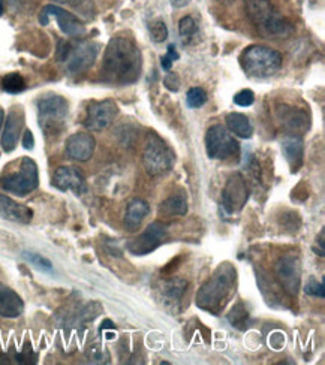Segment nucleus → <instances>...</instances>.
<instances>
[{
	"label": "nucleus",
	"mask_w": 325,
	"mask_h": 365,
	"mask_svg": "<svg viewBox=\"0 0 325 365\" xmlns=\"http://www.w3.org/2000/svg\"><path fill=\"white\" fill-rule=\"evenodd\" d=\"M166 235V226L161 222H153L147 226V230L141 235L126 242V249L135 256L149 255L162 246Z\"/></svg>",
	"instance_id": "nucleus-12"
},
{
	"label": "nucleus",
	"mask_w": 325,
	"mask_h": 365,
	"mask_svg": "<svg viewBox=\"0 0 325 365\" xmlns=\"http://www.w3.org/2000/svg\"><path fill=\"white\" fill-rule=\"evenodd\" d=\"M219 2H232V0H219Z\"/></svg>",
	"instance_id": "nucleus-44"
},
{
	"label": "nucleus",
	"mask_w": 325,
	"mask_h": 365,
	"mask_svg": "<svg viewBox=\"0 0 325 365\" xmlns=\"http://www.w3.org/2000/svg\"><path fill=\"white\" fill-rule=\"evenodd\" d=\"M255 102V95L252 90H241L234 96V103L239 106H251Z\"/></svg>",
	"instance_id": "nucleus-35"
},
{
	"label": "nucleus",
	"mask_w": 325,
	"mask_h": 365,
	"mask_svg": "<svg viewBox=\"0 0 325 365\" xmlns=\"http://www.w3.org/2000/svg\"><path fill=\"white\" fill-rule=\"evenodd\" d=\"M277 118L281 125L292 135H300L309 129V117L304 111L299 108H292L288 105H281L276 110Z\"/></svg>",
	"instance_id": "nucleus-18"
},
{
	"label": "nucleus",
	"mask_w": 325,
	"mask_h": 365,
	"mask_svg": "<svg viewBox=\"0 0 325 365\" xmlns=\"http://www.w3.org/2000/svg\"><path fill=\"white\" fill-rule=\"evenodd\" d=\"M206 150L210 159L226 160L240 156V145L222 125H213L206 133Z\"/></svg>",
	"instance_id": "nucleus-8"
},
{
	"label": "nucleus",
	"mask_w": 325,
	"mask_h": 365,
	"mask_svg": "<svg viewBox=\"0 0 325 365\" xmlns=\"http://www.w3.org/2000/svg\"><path fill=\"white\" fill-rule=\"evenodd\" d=\"M23 147L26 150H32L35 147V138H34V133L30 132L29 129L24 130V136H23Z\"/></svg>",
	"instance_id": "nucleus-37"
},
{
	"label": "nucleus",
	"mask_w": 325,
	"mask_h": 365,
	"mask_svg": "<svg viewBox=\"0 0 325 365\" xmlns=\"http://www.w3.org/2000/svg\"><path fill=\"white\" fill-rule=\"evenodd\" d=\"M4 190L17 196H26L32 193L39 186V173L36 163L30 158H23L20 162V170L6 175L0 182Z\"/></svg>",
	"instance_id": "nucleus-9"
},
{
	"label": "nucleus",
	"mask_w": 325,
	"mask_h": 365,
	"mask_svg": "<svg viewBox=\"0 0 325 365\" xmlns=\"http://www.w3.org/2000/svg\"><path fill=\"white\" fill-rule=\"evenodd\" d=\"M226 126L231 133H234L243 140L251 138L254 135V126L251 120L247 118L244 114L240 113H231L226 115Z\"/></svg>",
	"instance_id": "nucleus-24"
},
{
	"label": "nucleus",
	"mask_w": 325,
	"mask_h": 365,
	"mask_svg": "<svg viewBox=\"0 0 325 365\" xmlns=\"http://www.w3.org/2000/svg\"><path fill=\"white\" fill-rule=\"evenodd\" d=\"M319 245H321V250L324 252V230L319 234Z\"/></svg>",
	"instance_id": "nucleus-41"
},
{
	"label": "nucleus",
	"mask_w": 325,
	"mask_h": 365,
	"mask_svg": "<svg viewBox=\"0 0 325 365\" xmlns=\"http://www.w3.org/2000/svg\"><path fill=\"white\" fill-rule=\"evenodd\" d=\"M276 279L289 295H297L301 286V264L296 255H284L274 265Z\"/></svg>",
	"instance_id": "nucleus-10"
},
{
	"label": "nucleus",
	"mask_w": 325,
	"mask_h": 365,
	"mask_svg": "<svg viewBox=\"0 0 325 365\" xmlns=\"http://www.w3.org/2000/svg\"><path fill=\"white\" fill-rule=\"evenodd\" d=\"M99 54V45L91 41H60L57 48V60L65 63L69 73L76 75L89 71Z\"/></svg>",
	"instance_id": "nucleus-5"
},
{
	"label": "nucleus",
	"mask_w": 325,
	"mask_h": 365,
	"mask_svg": "<svg viewBox=\"0 0 325 365\" xmlns=\"http://www.w3.org/2000/svg\"><path fill=\"white\" fill-rule=\"evenodd\" d=\"M186 286H188V283L181 280V279H171V280L165 282L162 284V289H161L164 301L166 304H171V306L180 302L183 294L186 291Z\"/></svg>",
	"instance_id": "nucleus-25"
},
{
	"label": "nucleus",
	"mask_w": 325,
	"mask_h": 365,
	"mask_svg": "<svg viewBox=\"0 0 325 365\" xmlns=\"http://www.w3.org/2000/svg\"><path fill=\"white\" fill-rule=\"evenodd\" d=\"M304 292L311 297H316V298H324L325 297V286H324V280L318 283L316 279H309V282L306 283Z\"/></svg>",
	"instance_id": "nucleus-33"
},
{
	"label": "nucleus",
	"mask_w": 325,
	"mask_h": 365,
	"mask_svg": "<svg viewBox=\"0 0 325 365\" xmlns=\"http://www.w3.org/2000/svg\"><path fill=\"white\" fill-rule=\"evenodd\" d=\"M186 102H188L189 108H201L207 102V93L203 88L192 87L186 95Z\"/></svg>",
	"instance_id": "nucleus-29"
},
{
	"label": "nucleus",
	"mask_w": 325,
	"mask_h": 365,
	"mask_svg": "<svg viewBox=\"0 0 325 365\" xmlns=\"http://www.w3.org/2000/svg\"><path fill=\"white\" fill-rule=\"evenodd\" d=\"M51 19H54L57 21L61 32L68 36L80 38L86 34V26L83 24V21L79 20V17H75L74 14L61 9L60 6L46 5L42 8V11L39 14V23L42 26H46L50 23Z\"/></svg>",
	"instance_id": "nucleus-11"
},
{
	"label": "nucleus",
	"mask_w": 325,
	"mask_h": 365,
	"mask_svg": "<svg viewBox=\"0 0 325 365\" xmlns=\"http://www.w3.org/2000/svg\"><path fill=\"white\" fill-rule=\"evenodd\" d=\"M244 11L262 38L282 39L292 34V26L270 0H244Z\"/></svg>",
	"instance_id": "nucleus-3"
},
{
	"label": "nucleus",
	"mask_w": 325,
	"mask_h": 365,
	"mask_svg": "<svg viewBox=\"0 0 325 365\" xmlns=\"http://www.w3.org/2000/svg\"><path fill=\"white\" fill-rule=\"evenodd\" d=\"M11 364H20V365H29V364H36L38 361V355L32 351V347L29 344L24 346L23 352L15 354L11 356Z\"/></svg>",
	"instance_id": "nucleus-30"
},
{
	"label": "nucleus",
	"mask_w": 325,
	"mask_h": 365,
	"mask_svg": "<svg viewBox=\"0 0 325 365\" xmlns=\"http://www.w3.org/2000/svg\"><path fill=\"white\" fill-rule=\"evenodd\" d=\"M150 207L143 200H134L129 202L125 215V226L129 231H135L141 226L143 220L149 216Z\"/></svg>",
	"instance_id": "nucleus-22"
},
{
	"label": "nucleus",
	"mask_w": 325,
	"mask_h": 365,
	"mask_svg": "<svg viewBox=\"0 0 325 365\" xmlns=\"http://www.w3.org/2000/svg\"><path fill=\"white\" fill-rule=\"evenodd\" d=\"M247 197H249V192H247L243 177L239 174L232 175L222 193V208L226 215H234L244 207Z\"/></svg>",
	"instance_id": "nucleus-14"
},
{
	"label": "nucleus",
	"mask_w": 325,
	"mask_h": 365,
	"mask_svg": "<svg viewBox=\"0 0 325 365\" xmlns=\"http://www.w3.org/2000/svg\"><path fill=\"white\" fill-rule=\"evenodd\" d=\"M143 162L146 166V171L153 177H158L173 170L176 156L174 151L169 148L158 135L150 133L146 141Z\"/></svg>",
	"instance_id": "nucleus-7"
},
{
	"label": "nucleus",
	"mask_w": 325,
	"mask_h": 365,
	"mask_svg": "<svg viewBox=\"0 0 325 365\" xmlns=\"http://www.w3.org/2000/svg\"><path fill=\"white\" fill-rule=\"evenodd\" d=\"M54 2H60V4H68V2H72V0H54Z\"/></svg>",
	"instance_id": "nucleus-43"
},
{
	"label": "nucleus",
	"mask_w": 325,
	"mask_h": 365,
	"mask_svg": "<svg viewBox=\"0 0 325 365\" xmlns=\"http://www.w3.org/2000/svg\"><path fill=\"white\" fill-rule=\"evenodd\" d=\"M164 84L165 87L169 90V91H177L180 88V80H179V75L176 73H168L165 80H164Z\"/></svg>",
	"instance_id": "nucleus-36"
},
{
	"label": "nucleus",
	"mask_w": 325,
	"mask_h": 365,
	"mask_svg": "<svg viewBox=\"0 0 325 365\" xmlns=\"http://www.w3.org/2000/svg\"><path fill=\"white\" fill-rule=\"evenodd\" d=\"M150 36L154 42H164L168 38V29L162 20H154L149 24Z\"/></svg>",
	"instance_id": "nucleus-31"
},
{
	"label": "nucleus",
	"mask_w": 325,
	"mask_h": 365,
	"mask_svg": "<svg viewBox=\"0 0 325 365\" xmlns=\"http://www.w3.org/2000/svg\"><path fill=\"white\" fill-rule=\"evenodd\" d=\"M247 319H249V313H247L244 304L239 302L237 306H234L228 314V321L231 327H234L237 329H246L247 327Z\"/></svg>",
	"instance_id": "nucleus-26"
},
{
	"label": "nucleus",
	"mask_w": 325,
	"mask_h": 365,
	"mask_svg": "<svg viewBox=\"0 0 325 365\" xmlns=\"http://www.w3.org/2000/svg\"><path fill=\"white\" fill-rule=\"evenodd\" d=\"M179 57H180V56H179V53H177L174 45H169L166 54L161 57V66H162V69H165V71L171 69L173 63L176 62V60H179Z\"/></svg>",
	"instance_id": "nucleus-34"
},
{
	"label": "nucleus",
	"mask_w": 325,
	"mask_h": 365,
	"mask_svg": "<svg viewBox=\"0 0 325 365\" xmlns=\"http://www.w3.org/2000/svg\"><path fill=\"white\" fill-rule=\"evenodd\" d=\"M0 217L9 222L27 225L34 219V211L23 204L15 202L9 196L0 193Z\"/></svg>",
	"instance_id": "nucleus-19"
},
{
	"label": "nucleus",
	"mask_w": 325,
	"mask_h": 365,
	"mask_svg": "<svg viewBox=\"0 0 325 365\" xmlns=\"http://www.w3.org/2000/svg\"><path fill=\"white\" fill-rule=\"evenodd\" d=\"M239 60L241 69L252 78H269L284 65L282 54L264 45L247 47Z\"/></svg>",
	"instance_id": "nucleus-4"
},
{
	"label": "nucleus",
	"mask_w": 325,
	"mask_h": 365,
	"mask_svg": "<svg viewBox=\"0 0 325 365\" xmlns=\"http://www.w3.org/2000/svg\"><path fill=\"white\" fill-rule=\"evenodd\" d=\"M141 51L128 38H113L104 54L102 77L120 86L134 84L141 75Z\"/></svg>",
	"instance_id": "nucleus-1"
},
{
	"label": "nucleus",
	"mask_w": 325,
	"mask_h": 365,
	"mask_svg": "<svg viewBox=\"0 0 325 365\" xmlns=\"http://www.w3.org/2000/svg\"><path fill=\"white\" fill-rule=\"evenodd\" d=\"M117 105L110 99L91 103L87 108V114L84 118L86 129L91 132H101L106 129L117 115Z\"/></svg>",
	"instance_id": "nucleus-13"
},
{
	"label": "nucleus",
	"mask_w": 325,
	"mask_h": 365,
	"mask_svg": "<svg viewBox=\"0 0 325 365\" xmlns=\"http://www.w3.org/2000/svg\"><path fill=\"white\" fill-rule=\"evenodd\" d=\"M96 141L87 132L71 135L66 141V156L76 162H87L95 153Z\"/></svg>",
	"instance_id": "nucleus-16"
},
{
	"label": "nucleus",
	"mask_w": 325,
	"mask_h": 365,
	"mask_svg": "<svg viewBox=\"0 0 325 365\" xmlns=\"http://www.w3.org/2000/svg\"><path fill=\"white\" fill-rule=\"evenodd\" d=\"M105 328H114V324L111 321H105L102 325V329H105Z\"/></svg>",
	"instance_id": "nucleus-39"
},
{
	"label": "nucleus",
	"mask_w": 325,
	"mask_h": 365,
	"mask_svg": "<svg viewBox=\"0 0 325 365\" xmlns=\"http://www.w3.org/2000/svg\"><path fill=\"white\" fill-rule=\"evenodd\" d=\"M5 12V0H0V17H2Z\"/></svg>",
	"instance_id": "nucleus-40"
},
{
	"label": "nucleus",
	"mask_w": 325,
	"mask_h": 365,
	"mask_svg": "<svg viewBox=\"0 0 325 365\" xmlns=\"http://www.w3.org/2000/svg\"><path fill=\"white\" fill-rule=\"evenodd\" d=\"M24 312V302L21 297L11 287L0 283V316L15 319Z\"/></svg>",
	"instance_id": "nucleus-21"
},
{
	"label": "nucleus",
	"mask_w": 325,
	"mask_h": 365,
	"mask_svg": "<svg viewBox=\"0 0 325 365\" xmlns=\"http://www.w3.org/2000/svg\"><path fill=\"white\" fill-rule=\"evenodd\" d=\"M191 2V0H171V4L174 8H183Z\"/></svg>",
	"instance_id": "nucleus-38"
},
{
	"label": "nucleus",
	"mask_w": 325,
	"mask_h": 365,
	"mask_svg": "<svg viewBox=\"0 0 325 365\" xmlns=\"http://www.w3.org/2000/svg\"><path fill=\"white\" fill-rule=\"evenodd\" d=\"M4 120H5V113L0 111V129H2V125H4Z\"/></svg>",
	"instance_id": "nucleus-42"
},
{
	"label": "nucleus",
	"mask_w": 325,
	"mask_h": 365,
	"mask_svg": "<svg viewBox=\"0 0 325 365\" xmlns=\"http://www.w3.org/2000/svg\"><path fill=\"white\" fill-rule=\"evenodd\" d=\"M186 212H188V197H186L184 192H177L176 195H171L159 207V215H164L166 217L184 216Z\"/></svg>",
	"instance_id": "nucleus-23"
},
{
	"label": "nucleus",
	"mask_w": 325,
	"mask_h": 365,
	"mask_svg": "<svg viewBox=\"0 0 325 365\" xmlns=\"http://www.w3.org/2000/svg\"><path fill=\"white\" fill-rule=\"evenodd\" d=\"M24 126V113L20 108V106H15L12 108L5 120V128L2 132V148L6 151V153H11V151L15 150L19 143L20 135L23 132Z\"/></svg>",
	"instance_id": "nucleus-17"
},
{
	"label": "nucleus",
	"mask_w": 325,
	"mask_h": 365,
	"mask_svg": "<svg viewBox=\"0 0 325 365\" xmlns=\"http://www.w3.org/2000/svg\"><path fill=\"white\" fill-rule=\"evenodd\" d=\"M282 153L291 173H297L304 162V144L299 135H288L282 140Z\"/></svg>",
	"instance_id": "nucleus-20"
},
{
	"label": "nucleus",
	"mask_w": 325,
	"mask_h": 365,
	"mask_svg": "<svg viewBox=\"0 0 325 365\" xmlns=\"http://www.w3.org/2000/svg\"><path fill=\"white\" fill-rule=\"evenodd\" d=\"M23 257L29 264H32L34 267H36L41 271H45V272H51L53 271V264L49 259H46V257L39 255V253L23 252Z\"/></svg>",
	"instance_id": "nucleus-28"
},
{
	"label": "nucleus",
	"mask_w": 325,
	"mask_h": 365,
	"mask_svg": "<svg viewBox=\"0 0 325 365\" xmlns=\"http://www.w3.org/2000/svg\"><path fill=\"white\" fill-rule=\"evenodd\" d=\"M53 186L61 192L72 190L75 193L87 192L86 178L80 170L74 166H60L53 175Z\"/></svg>",
	"instance_id": "nucleus-15"
},
{
	"label": "nucleus",
	"mask_w": 325,
	"mask_h": 365,
	"mask_svg": "<svg viewBox=\"0 0 325 365\" xmlns=\"http://www.w3.org/2000/svg\"><path fill=\"white\" fill-rule=\"evenodd\" d=\"M237 271L229 262L216 268L213 276L203 284L196 294V306L211 314H218L236 291Z\"/></svg>",
	"instance_id": "nucleus-2"
},
{
	"label": "nucleus",
	"mask_w": 325,
	"mask_h": 365,
	"mask_svg": "<svg viewBox=\"0 0 325 365\" xmlns=\"http://www.w3.org/2000/svg\"><path fill=\"white\" fill-rule=\"evenodd\" d=\"M179 30H180V35L186 39V38H192L196 34L198 26L192 17H184L180 20Z\"/></svg>",
	"instance_id": "nucleus-32"
},
{
	"label": "nucleus",
	"mask_w": 325,
	"mask_h": 365,
	"mask_svg": "<svg viewBox=\"0 0 325 365\" xmlns=\"http://www.w3.org/2000/svg\"><path fill=\"white\" fill-rule=\"evenodd\" d=\"M69 105L65 98L46 95L38 101L39 126L46 135L60 133L65 126Z\"/></svg>",
	"instance_id": "nucleus-6"
},
{
	"label": "nucleus",
	"mask_w": 325,
	"mask_h": 365,
	"mask_svg": "<svg viewBox=\"0 0 325 365\" xmlns=\"http://www.w3.org/2000/svg\"><path fill=\"white\" fill-rule=\"evenodd\" d=\"M2 87L5 91H8V93L17 95V93H21V91L26 88V81L20 73L12 72L5 75L2 80Z\"/></svg>",
	"instance_id": "nucleus-27"
}]
</instances>
